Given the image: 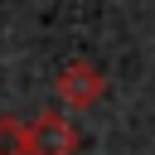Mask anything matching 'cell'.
Instances as JSON below:
<instances>
[{
	"mask_svg": "<svg viewBox=\"0 0 155 155\" xmlns=\"http://www.w3.org/2000/svg\"><path fill=\"white\" fill-rule=\"evenodd\" d=\"M58 102L63 107H73V111H87L102 92H107V78H102V68L97 63H87V58H78V63H63V73H58Z\"/></svg>",
	"mask_w": 155,
	"mask_h": 155,
	"instance_id": "obj_1",
	"label": "cell"
},
{
	"mask_svg": "<svg viewBox=\"0 0 155 155\" xmlns=\"http://www.w3.org/2000/svg\"><path fill=\"white\" fill-rule=\"evenodd\" d=\"M29 150L34 155H78V126L63 111H39L29 121Z\"/></svg>",
	"mask_w": 155,
	"mask_h": 155,
	"instance_id": "obj_2",
	"label": "cell"
},
{
	"mask_svg": "<svg viewBox=\"0 0 155 155\" xmlns=\"http://www.w3.org/2000/svg\"><path fill=\"white\" fill-rule=\"evenodd\" d=\"M0 155H34L29 150V121L0 116Z\"/></svg>",
	"mask_w": 155,
	"mask_h": 155,
	"instance_id": "obj_3",
	"label": "cell"
}]
</instances>
